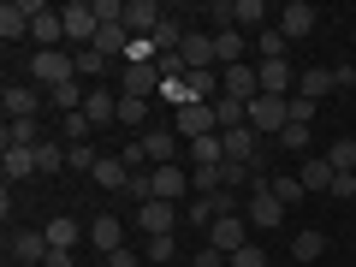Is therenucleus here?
I'll return each instance as SVG.
<instances>
[{"label":"nucleus","mask_w":356,"mask_h":267,"mask_svg":"<svg viewBox=\"0 0 356 267\" xmlns=\"http://www.w3.org/2000/svg\"><path fill=\"white\" fill-rule=\"evenodd\" d=\"M280 143H285V149L297 154V161H303V154H309V125H297V119H291V125L280 131Z\"/></svg>","instance_id":"obj_43"},{"label":"nucleus","mask_w":356,"mask_h":267,"mask_svg":"<svg viewBox=\"0 0 356 267\" xmlns=\"http://www.w3.org/2000/svg\"><path fill=\"white\" fill-rule=\"evenodd\" d=\"M60 166H72V149H60V143H42V149H36V172H60Z\"/></svg>","instance_id":"obj_39"},{"label":"nucleus","mask_w":356,"mask_h":267,"mask_svg":"<svg viewBox=\"0 0 356 267\" xmlns=\"http://www.w3.org/2000/svg\"><path fill=\"white\" fill-rule=\"evenodd\" d=\"M196 267H232V255H220L214 243H202V250H196Z\"/></svg>","instance_id":"obj_49"},{"label":"nucleus","mask_w":356,"mask_h":267,"mask_svg":"<svg viewBox=\"0 0 356 267\" xmlns=\"http://www.w3.org/2000/svg\"><path fill=\"white\" fill-rule=\"evenodd\" d=\"M255 72H261V95H285V102L297 95V72H291V60H261Z\"/></svg>","instance_id":"obj_15"},{"label":"nucleus","mask_w":356,"mask_h":267,"mask_svg":"<svg viewBox=\"0 0 356 267\" xmlns=\"http://www.w3.org/2000/svg\"><path fill=\"white\" fill-rule=\"evenodd\" d=\"M137 143H143V154H149V166H178V143L184 137H178L172 125H149Z\"/></svg>","instance_id":"obj_9"},{"label":"nucleus","mask_w":356,"mask_h":267,"mask_svg":"<svg viewBox=\"0 0 356 267\" xmlns=\"http://www.w3.org/2000/svg\"><path fill=\"white\" fill-rule=\"evenodd\" d=\"M83 119H89V125H107V119H119V95H113V89H89Z\"/></svg>","instance_id":"obj_25"},{"label":"nucleus","mask_w":356,"mask_h":267,"mask_svg":"<svg viewBox=\"0 0 356 267\" xmlns=\"http://www.w3.org/2000/svg\"><path fill=\"white\" fill-rule=\"evenodd\" d=\"M243 184H255V166H243V161H220V191L238 196Z\"/></svg>","instance_id":"obj_34"},{"label":"nucleus","mask_w":356,"mask_h":267,"mask_svg":"<svg viewBox=\"0 0 356 267\" xmlns=\"http://www.w3.org/2000/svg\"><path fill=\"white\" fill-rule=\"evenodd\" d=\"M297 178H303V191H309V196H332V178H339V172H332L327 154H303Z\"/></svg>","instance_id":"obj_17"},{"label":"nucleus","mask_w":356,"mask_h":267,"mask_svg":"<svg viewBox=\"0 0 356 267\" xmlns=\"http://www.w3.org/2000/svg\"><path fill=\"white\" fill-rule=\"evenodd\" d=\"M214 54H220V72H226V65H243V60H250L243 30H214Z\"/></svg>","instance_id":"obj_22"},{"label":"nucleus","mask_w":356,"mask_h":267,"mask_svg":"<svg viewBox=\"0 0 356 267\" xmlns=\"http://www.w3.org/2000/svg\"><path fill=\"white\" fill-rule=\"evenodd\" d=\"M161 65L154 60H125L119 65V95H131V102H154V95H161Z\"/></svg>","instance_id":"obj_1"},{"label":"nucleus","mask_w":356,"mask_h":267,"mask_svg":"<svg viewBox=\"0 0 356 267\" xmlns=\"http://www.w3.org/2000/svg\"><path fill=\"white\" fill-rule=\"evenodd\" d=\"M119 161H125V166H131V172H143V166H149V154H143V143H137V137H131V143H125V149H119Z\"/></svg>","instance_id":"obj_46"},{"label":"nucleus","mask_w":356,"mask_h":267,"mask_svg":"<svg viewBox=\"0 0 356 267\" xmlns=\"http://www.w3.org/2000/svg\"><path fill=\"white\" fill-rule=\"evenodd\" d=\"M0 36H6V42H24L30 36V6H24V0H6V6H0Z\"/></svg>","instance_id":"obj_24"},{"label":"nucleus","mask_w":356,"mask_h":267,"mask_svg":"<svg viewBox=\"0 0 356 267\" xmlns=\"http://www.w3.org/2000/svg\"><path fill=\"white\" fill-rule=\"evenodd\" d=\"M172 131H178L184 143H196V137H214V131H220V119H214V102H184V107L172 113Z\"/></svg>","instance_id":"obj_6"},{"label":"nucleus","mask_w":356,"mask_h":267,"mask_svg":"<svg viewBox=\"0 0 356 267\" xmlns=\"http://www.w3.org/2000/svg\"><path fill=\"white\" fill-rule=\"evenodd\" d=\"M191 161H196V166H220V161H226V143H220V131H214V137H196V143H191Z\"/></svg>","instance_id":"obj_36"},{"label":"nucleus","mask_w":356,"mask_h":267,"mask_svg":"<svg viewBox=\"0 0 356 267\" xmlns=\"http://www.w3.org/2000/svg\"><path fill=\"white\" fill-rule=\"evenodd\" d=\"M350 36H356V30H350Z\"/></svg>","instance_id":"obj_55"},{"label":"nucleus","mask_w":356,"mask_h":267,"mask_svg":"<svg viewBox=\"0 0 356 267\" xmlns=\"http://www.w3.org/2000/svg\"><path fill=\"white\" fill-rule=\"evenodd\" d=\"M291 255H297V261H321V255H327V232H297Z\"/></svg>","instance_id":"obj_37"},{"label":"nucleus","mask_w":356,"mask_h":267,"mask_svg":"<svg viewBox=\"0 0 356 267\" xmlns=\"http://www.w3.org/2000/svg\"><path fill=\"white\" fill-rule=\"evenodd\" d=\"M6 149H42V119H6Z\"/></svg>","instance_id":"obj_27"},{"label":"nucleus","mask_w":356,"mask_h":267,"mask_svg":"<svg viewBox=\"0 0 356 267\" xmlns=\"http://www.w3.org/2000/svg\"><path fill=\"white\" fill-rule=\"evenodd\" d=\"M89 178H95L102 191H125V184H131V166L119 161V154H102V166H95V172H89Z\"/></svg>","instance_id":"obj_26"},{"label":"nucleus","mask_w":356,"mask_h":267,"mask_svg":"<svg viewBox=\"0 0 356 267\" xmlns=\"http://www.w3.org/2000/svg\"><path fill=\"white\" fill-rule=\"evenodd\" d=\"M220 95H232V102L250 107L255 95H261V72H255L250 60H243V65H226V72H220Z\"/></svg>","instance_id":"obj_8"},{"label":"nucleus","mask_w":356,"mask_h":267,"mask_svg":"<svg viewBox=\"0 0 356 267\" xmlns=\"http://www.w3.org/2000/svg\"><path fill=\"white\" fill-rule=\"evenodd\" d=\"M24 6H30V42H36V54L60 48V42H65V18L54 13L48 0H24Z\"/></svg>","instance_id":"obj_4"},{"label":"nucleus","mask_w":356,"mask_h":267,"mask_svg":"<svg viewBox=\"0 0 356 267\" xmlns=\"http://www.w3.org/2000/svg\"><path fill=\"white\" fill-rule=\"evenodd\" d=\"M332 89H339V77H332L327 65H303V72H297V95H303V102H321Z\"/></svg>","instance_id":"obj_19"},{"label":"nucleus","mask_w":356,"mask_h":267,"mask_svg":"<svg viewBox=\"0 0 356 267\" xmlns=\"http://www.w3.org/2000/svg\"><path fill=\"white\" fill-rule=\"evenodd\" d=\"M42 232H48V250H72V243L83 238V226H77L72 214H54V220H48Z\"/></svg>","instance_id":"obj_30"},{"label":"nucleus","mask_w":356,"mask_h":267,"mask_svg":"<svg viewBox=\"0 0 356 267\" xmlns=\"http://www.w3.org/2000/svg\"><path fill=\"white\" fill-rule=\"evenodd\" d=\"M208 243H214L220 255H238L243 243H250V220L243 214H220L214 226H208Z\"/></svg>","instance_id":"obj_10"},{"label":"nucleus","mask_w":356,"mask_h":267,"mask_svg":"<svg viewBox=\"0 0 356 267\" xmlns=\"http://www.w3.org/2000/svg\"><path fill=\"white\" fill-rule=\"evenodd\" d=\"M350 196H356V172H339L332 178V202H350Z\"/></svg>","instance_id":"obj_48"},{"label":"nucleus","mask_w":356,"mask_h":267,"mask_svg":"<svg viewBox=\"0 0 356 267\" xmlns=\"http://www.w3.org/2000/svg\"><path fill=\"white\" fill-rule=\"evenodd\" d=\"M149 255H154V261H172L178 250H172V238H149Z\"/></svg>","instance_id":"obj_52"},{"label":"nucleus","mask_w":356,"mask_h":267,"mask_svg":"<svg viewBox=\"0 0 356 267\" xmlns=\"http://www.w3.org/2000/svg\"><path fill=\"white\" fill-rule=\"evenodd\" d=\"M149 184H154L149 202H178V196H196V191H191V172H184V166H149Z\"/></svg>","instance_id":"obj_11"},{"label":"nucleus","mask_w":356,"mask_h":267,"mask_svg":"<svg viewBox=\"0 0 356 267\" xmlns=\"http://www.w3.org/2000/svg\"><path fill=\"white\" fill-rule=\"evenodd\" d=\"M267 0H232V30H250V36H261L267 30Z\"/></svg>","instance_id":"obj_18"},{"label":"nucleus","mask_w":356,"mask_h":267,"mask_svg":"<svg viewBox=\"0 0 356 267\" xmlns=\"http://www.w3.org/2000/svg\"><path fill=\"white\" fill-rule=\"evenodd\" d=\"M327 161H332V172H356V137H339L327 149Z\"/></svg>","instance_id":"obj_40"},{"label":"nucleus","mask_w":356,"mask_h":267,"mask_svg":"<svg viewBox=\"0 0 356 267\" xmlns=\"http://www.w3.org/2000/svg\"><path fill=\"white\" fill-rule=\"evenodd\" d=\"M89 238H95V250H102V255L125 250V226H119L113 214H102V220H95V226H89Z\"/></svg>","instance_id":"obj_28"},{"label":"nucleus","mask_w":356,"mask_h":267,"mask_svg":"<svg viewBox=\"0 0 356 267\" xmlns=\"http://www.w3.org/2000/svg\"><path fill=\"white\" fill-rule=\"evenodd\" d=\"M166 24V13L154 6V0H125V30H131V42H143V36H154V30Z\"/></svg>","instance_id":"obj_12"},{"label":"nucleus","mask_w":356,"mask_h":267,"mask_svg":"<svg viewBox=\"0 0 356 267\" xmlns=\"http://www.w3.org/2000/svg\"><path fill=\"white\" fill-rule=\"evenodd\" d=\"M89 131H95V125H89L83 113H60V137H65V149H72V143H89Z\"/></svg>","instance_id":"obj_41"},{"label":"nucleus","mask_w":356,"mask_h":267,"mask_svg":"<svg viewBox=\"0 0 356 267\" xmlns=\"http://www.w3.org/2000/svg\"><path fill=\"white\" fill-rule=\"evenodd\" d=\"M42 267H72V250H54V255H48Z\"/></svg>","instance_id":"obj_54"},{"label":"nucleus","mask_w":356,"mask_h":267,"mask_svg":"<svg viewBox=\"0 0 356 267\" xmlns=\"http://www.w3.org/2000/svg\"><path fill=\"white\" fill-rule=\"evenodd\" d=\"M107 267H137V255H131V250H113V255H107Z\"/></svg>","instance_id":"obj_53"},{"label":"nucleus","mask_w":356,"mask_h":267,"mask_svg":"<svg viewBox=\"0 0 356 267\" xmlns=\"http://www.w3.org/2000/svg\"><path fill=\"white\" fill-rule=\"evenodd\" d=\"M243 220H250V226H261V232H273V226L285 220V202L273 196V184H267V178H255V184H250V202H243Z\"/></svg>","instance_id":"obj_3"},{"label":"nucleus","mask_w":356,"mask_h":267,"mask_svg":"<svg viewBox=\"0 0 356 267\" xmlns=\"http://www.w3.org/2000/svg\"><path fill=\"white\" fill-rule=\"evenodd\" d=\"M285 125H291V102H285V95H255V102H250V131L280 137Z\"/></svg>","instance_id":"obj_5"},{"label":"nucleus","mask_w":356,"mask_h":267,"mask_svg":"<svg viewBox=\"0 0 356 267\" xmlns=\"http://www.w3.org/2000/svg\"><path fill=\"white\" fill-rule=\"evenodd\" d=\"M184 72H214L220 54H214V36H202V30H184Z\"/></svg>","instance_id":"obj_14"},{"label":"nucleus","mask_w":356,"mask_h":267,"mask_svg":"<svg viewBox=\"0 0 356 267\" xmlns=\"http://www.w3.org/2000/svg\"><path fill=\"white\" fill-rule=\"evenodd\" d=\"M214 119H220V131H238V125H250V107L232 102V95H220V102H214Z\"/></svg>","instance_id":"obj_35"},{"label":"nucleus","mask_w":356,"mask_h":267,"mask_svg":"<svg viewBox=\"0 0 356 267\" xmlns=\"http://www.w3.org/2000/svg\"><path fill=\"white\" fill-rule=\"evenodd\" d=\"M89 48H95V54H107V60H125V54H131V30H125V24H102Z\"/></svg>","instance_id":"obj_21"},{"label":"nucleus","mask_w":356,"mask_h":267,"mask_svg":"<svg viewBox=\"0 0 356 267\" xmlns=\"http://www.w3.org/2000/svg\"><path fill=\"white\" fill-rule=\"evenodd\" d=\"M0 107H6V119H36L42 113V89L36 83H6Z\"/></svg>","instance_id":"obj_16"},{"label":"nucleus","mask_w":356,"mask_h":267,"mask_svg":"<svg viewBox=\"0 0 356 267\" xmlns=\"http://www.w3.org/2000/svg\"><path fill=\"white\" fill-rule=\"evenodd\" d=\"M208 18H214L220 30H232V0H214V6H208Z\"/></svg>","instance_id":"obj_51"},{"label":"nucleus","mask_w":356,"mask_h":267,"mask_svg":"<svg viewBox=\"0 0 356 267\" xmlns=\"http://www.w3.org/2000/svg\"><path fill=\"white\" fill-rule=\"evenodd\" d=\"M285 48H291V36H285L280 24H267L261 36H255V54H261V60H285Z\"/></svg>","instance_id":"obj_33"},{"label":"nucleus","mask_w":356,"mask_h":267,"mask_svg":"<svg viewBox=\"0 0 356 267\" xmlns=\"http://www.w3.org/2000/svg\"><path fill=\"white\" fill-rule=\"evenodd\" d=\"M72 77H77V54H65V48H48V54L30 60V83L36 89H60V83H72Z\"/></svg>","instance_id":"obj_2"},{"label":"nucleus","mask_w":356,"mask_h":267,"mask_svg":"<svg viewBox=\"0 0 356 267\" xmlns=\"http://www.w3.org/2000/svg\"><path fill=\"white\" fill-rule=\"evenodd\" d=\"M315 18H321V13L309 6V0H291V6H280V30H285L291 42H297V36H309V30H315Z\"/></svg>","instance_id":"obj_20"},{"label":"nucleus","mask_w":356,"mask_h":267,"mask_svg":"<svg viewBox=\"0 0 356 267\" xmlns=\"http://www.w3.org/2000/svg\"><path fill=\"white\" fill-rule=\"evenodd\" d=\"M48 255H54L48 250V232H13V261H36L42 267Z\"/></svg>","instance_id":"obj_23"},{"label":"nucleus","mask_w":356,"mask_h":267,"mask_svg":"<svg viewBox=\"0 0 356 267\" xmlns=\"http://www.w3.org/2000/svg\"><path fill=\"white\" fill-rule=\"evenodd\" d=\"M113 65H107V54H95V48H77V77H107Z\"/></svg>","instance_id":"obj_42"},{"label":"nucleus","mask_w":356,"mask_h":267,"mask_svg":"<svg viewBox=\"0 0 356 267\" xmlns=\"http://www.w3.org/2000/svg\"><path fill=\"white\" fill-rule=\"evenodd\" d=\"M0 166H6V184H18V178L36 172V149H6V154H0Z\"/></svg>","instance_id":"obj_31"},{"label":"nucleus","mask_w":356,"mask_h":267,"mask_svg":"<svg viewBox=\"0 0 356 267\" xmlns=\"http://www.w3.org/2000/svg\"><path fill=\"white\" fill-rule=\"evenodd\" d=\"M267 184H273V196H280L285 208H291V202H303V196H309V191H303V178H297V172H280V178H267Z\"/></svg>","instance_id":"obj_38"},{"label":"nucleus","mask_w":356,"mask_h":267,"mask_svg":"<svg viewBox=\"0 0 356 267\" xmlns=\"http://www.w3.org/2000/svg\"><path fill=\"white\" fill-rule=\"evenodd\" d=\"M60 18H65V42H77V48H89V42H95V30H102V18H95V6H89V0H65Z\"/></svg>","instance_id":"obj_7"},{"label":"nucleus","mask_w":356,"mask_h":267,"mask_svg":"<svg viewBox=\"0 0 356 267\" xmlns=\"http://www.w3.org/2000/svg\"><path fill=\"white\" fill-rule=\"evenodd\" d=\"M191 102H220V72H184Z\"/></svg>","instance_id":"obj_32"},{"label":"nucleus","mask_w":356,"mask_h":267,"mask_svg":"<svg viewBox=\"0 0 356 267\" xmlns=\"http://www.w3.org/2000/svg\"><path fill=\"white\" fill-rule=\"evenodd\" d=\"M154 65H161V77H184V54H161Z\"/></svg>","instance_id":"obj_50"},{"label":"nucleus","mask_w":356,"mask_h":267,"mask_svg":"<svg viewBox=\"0 0 356 267\" xmlns=\"http://www.w3.org/2000/svg\"><path fill=\"white\" fill-rule=\"evenodd\" d=\"M178 220H184V208H172V202H143L137 208V226L149 232V238H172Z\"/></svg>","instance_id":"obj_13"},{"label":"nucleus","mask_w":356,"mask_h":267,"mask_svg":"<svg viewBox=\"0 0 356 267\" xmlns=\"http://www.w3.org/2000/svg\"><path fill=\"white\" fill-rule=\"evenodd\" d=\"M232 267H267V250L261 243H243V250L232 255Z\"/></svg>","instance_id":"obj_45"},{"label":"nucleus","mask_w":356,"mask_h":267,"mask_svg":"<svg viewBox=\"0 0 356 267\" xmlns=\"http://www.w3.org/2000/svg\"><path fill=\"white\" fill-rule=\"evenodd\" d=\"M119 125H131L143 137V131L154 125V102H131V95H119Z\"/></svg>","instance_id":"obj_29"},{"label":"nucleus","mask_w":356,"mask_h":267,"mask_svg":"<svg viewBox=\"0 0 356 267\" xmlns=\"http://www.w3.org/2000/svg\"><path fill=\"white\" fill-rule=\"evenodd\" d=\"M102 166V154L89 149V143H72V172H95Z\"/></svg>","instance_id":"obj_44"},{"label":"nucleus","mask_w":356,"mask_h":267,"mask_svg":"<svg viewBox=\"0 0 356 267\" xmlns=\"http://www.w3.org/2000/svg\"><path fill=\"white\" fill-rule=\"evenodd\" d=\"M315 113H321V102H303V95H291V119H297V125H315Z\"/></svg>","instance_id":"obj_47"}]
</instances>
